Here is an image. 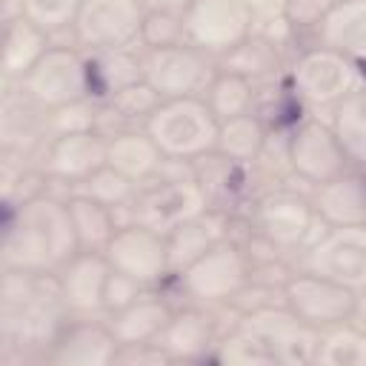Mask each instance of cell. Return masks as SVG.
<instances>
[{
  "mask_svg": "<svg viewBox=\"0 0 366 366\" xmlns=\"http://www.w3.org/2000/svg\"><path fill=\"white\" fill-rule=\"evenodd\" d=\"M80 252L69 203L51 194H29L9 209L3 232V269L57 274Z\"/></svg>",
  "mask_w": 366,
  "mask_h": 366,
  "instance_id": "1",
  "label": "cell"
},
{
  "mask_svg": "<svg viewBox=\"0 0 366 366\" xmlns=\"http://www.w3.org/2000/svg\"><path fill=\"white\" fill-rule=\"evenodd\" d=\"M143 129L160 146L166 160L194 163L197 157L214 152L220 120L203 97H174L163 100L149 114Z\"/></svg>",
  "mask_w": 366,
  "mask_h": 366,
  "instance_id": "2",
  "label": "cell"
},
{
  "mask_svg": "<svg viewBox=\"0 0 366 366\" xmlns=\"http://www.w3.org/2000/svg\"><path fill=\"white\" fill-rule=\"evenodd\" d=\"M289 86L295 97L303 100L306 106L335 109L343 97L363 89L366 83L357 60L317 43L303 54H297V60L289 69Z\"/></svg>",
  "mask_w": 366,
  "mask_h": 366,
  "instance_id": "3",
  "label": "cell"
},
{
  "mask_svg": "<svg viewBox=\"0 0 366 366\" xmlns=\"http://www.w3.org/2000/svg\"><path fill=\"white\" fill-rule=\"evenodd\" d=\"M209 209V197L197 183L194 172L183 174H157L137 186L129 203V220L149 226L160 234H169L180 223L197 217Z\"/></svg>",
  "mask_w": 366,
  "mask_h": 366,
  "instance_id": "4",
  "label": "cell"
},
{
  "mask_svg": "<svg viewBox=\"0 0 366 366\" xmlns=\"http://www.w3.org/2000/svg\"><path fill=\"white\" fill-rule=\"evenodd\" d=\"M20 92L43 112H54L92 97L89 57L77 46H49L20 80Z\"/></svg>",
  "mask_w": 366,
  "mask_h": 366,
  "instance_id": "5",
  "label": "cell"
},
{
  "mask_svg": "<svg viewBox=\"0 0 366 366\" xmlns=\"http://www.w3.org/2000/svg\"><path fill=\"white\" fill-rule=\"evenodd\" d=\"M252 257L243 252L240 243L232 237H223L209 252L194 257L189 266L177 272L180 289L197 300V303H229L237 300V295L252 283Z\"/></svg>",
  "mask_w": 366,
  "mask_h": 366,
  "instance_id": "6",
  "label": "cell"
},
{
  "mask_svg": "<svg viewBox=\"0 0 366 366\" xmlns=\"http://www.w3.org/2000/svg\"><path fill=\"white\" fill-rule=\"evenodd\" d=\"M180 14L186 43L214 60L237 49L257 23V11L249 0H192Z\"/></svg>",
  "mask_w": 366,
  "mask_h": 366,
  "instance_id": "7",
  "label": "cell"
},
{
  "mask_svg": "<svg viewBox=\"0 0 366 366\" xmlns=\"http://www.w3.org/2000/svg\"><path fill=\"white\" fill-rule=\"evenodd\" d=\"M143 80L163 97H203L217 74L214 57L203 54L192 43H174L163 49H143Z\"/></svg>",
  "mask_w": 366,
  "mask_h": 366,
  "instance_id": "8",
  "label": "cell"
},
{
  "mask_svg": "<svg viewBox=\"0 0 366 366\" xmlns=\"http://www.w3.org/2000/svg\"><path fill=\"white\" fill-rule=\"evenodd\" d=\"M317 220L320 217L312 206V197L289 192V189L269 192L257 197L252 206V226L272 252L306 249L315 234Z\"/></svg>",
  "mask_w": 366,
  "mask_h": 366,
  "instance_id": "9",
  "label": "cell"
},
{
  "mask_svg": "<svg viewBox=\"0 0 366 366\" xmlns=\"http://www.w3.org/2000/svg\"><path fill=\"white\" fill-rule=\"evenodd\" d=\"M280 289H283V306L297 320H303L306 326H312L317 332L349 323L355 297H357L355 289H349L332 277H323L317 272H309V269L289 274Z\"/></svg>",
  "mask_w": 366,
  "mask_h": 366,
  "instance_id": "10",
  "label": "cell"
},
{
  "mask_svg": "<svg viewBox=\"0 0 366 366\" xmlns=\"http://www.w3.org/2000/svg\"><path fill=\"white\" fill-rule=\"evenodd\" d=\"M146 6L143 0H83L74 17V40L89 51L129 49L140 43Z\"/></svg>",
  "mask_w": 366,
  "mask_h": 366,
  "instance_id": "11",
  "label": "cell"
},
{
  "mask_svg": "<svg viewBox=\"0 0 366 366\" xmlns=\"http://www.w3.org/2000/svg\"><path fill=\"white\" fill-rule=\"evenodd\" d=\"M303 269L366 292V226H329L306 246Z\"/></svg>",
  "mask_w": 366,
  "mask_h": 366,
  "instance_id": "12",
  "label": "cell"
},
{
  "mask_svg": "<svg viewBox=\"0 0 366 366\" xmlns=\"http://www.w3.org/2000/svg\"><path fill=\"white\" fill-rule=\"evenodd\" d=\"M103 254L112 269L134 277L143 286H154L172 274L166 234H160L149 226H140L134 220L117 226V232L112 234Z\"/></svg>",
  "mask_w": 366,
  "mask_h": 366,
  "instance_id": "13",
  "label": "cell"
},
{
  "mask_svg": "<svg viewBox=\"0 0 366 366\" xmlns=\"http://www.w3.org/2000/svg\"><path fill=\"white\" fill-rule=\"evenodd\" d=\"M286 160L297 177L315 186L337 177L352 166L332 123H323L317 117H306L292 129L286 140Z\"/></svg>",
  "mask_w": 366,
  "mask_h": 366,
  "instance_id": "14",
  "label": "cell"
},
{
  "mask_svg": "<svg viewBox=\"0 0 366 366\" xmlns=\"http://www.w3.org/2000/svg\"><path fill=\"white\" fill-rule=\"evenodd\" d=\"M240 323L269 346L274 363H289V366L315 363L320 332L306 326L303 320H297L286 306H280V309H274V306L252 309V312L243 315Z\"/></svg>",
  "mask_w": 366,
  "mask_h": 366,
  "instance_id": "15",
  "label": "cell"
},
{
  "mask_svg": "<svg viewBox=\"0 0 366 366\" xmlns=\"http://www.w3.org/2000/svg\"><path fill=\"white\" fill-rule=\"evenodd\" d=\"M106 143L109 137L97 129L54 134L43 154V172L49 177L66 183H83L89 174L106 166Z\"/></svg>",
  "mask_w": 366,
  "mask_h": 366,
  "instance_id": "16",
  "label": "cell"
},
{
  "mask_svg": "<svg viewBox=\"0 0 366 366\" xmlns=\"http://www.w3.org/2000/svg\"><path fill=\"white\" fill-rule=\"evenodd\" d=\"M117 355H120V343L112 335L109 323L77 320L60 329L46 357L57 366H106L114 363Z\"/></svg>",
  "mask_w": 366,
  "mask_h": 366,
  "instance_id": "17",
  "label": "cell"
},
{
  "mask_svg": "<svg viewBox=\"0 0 366 366\" xmlns=\"http://www.w3.org/2000/svg\"><path fill=\"white\" fill-rule=\"evenodd\" d=\"M109 272H112V266H109L106 254L92 252V249H80L66 266H60V272L54 277H57V289H60V297L69 306V312H77V315L100 312Z\"/></svg>",
  "mask_w": 366,
  "mask_h": 366,
  "instance_id": "18",
  "label": "cell"
},
{
  "mask_svg": "<svg viewBox=\"0 0 366 366\" xmlns=\"http://www.w3.org/2000/svg\"><path fill=\"white\" fill-rule=\"evenodd\" d=\"M312 206L326 226H366V174L346 169L320 183L312 194Z\"/></svg>",
  "mask_w": 366,
  "mask_h": 366,
  "instance_id": "19",
  "label": "cell"
},
{
  "mask_svg": "<svg viewBox=\"0 0 366 366\" xmlns=\"http://www.w3.org/2000/svg\"><path fill=\"white\" fill-rule=\"evenodd\" d=\"M154 346L169 360H197L206 357L212 346H217L214 320L203 309H177L172 312L169 323L157 335Z\"/></svg>",
  "mask_w": 366,
  "mask_h": 366,
  "instance_id": "20",
  "label": "cell"
},
{
  "mask_svg": "<svg viewBox=\"0 0 366 366\" xmlns=\"http://www.w3.org/2000/svg\"><path fill=\"white\" fill-rule=\"evenodd\" d=\"M172 306L163 295L157 292H143L137 300H132L129 306L117 309L109 315V329L117 337L120 349L123 346H152L157 340V335L163 332V326L172 317Z\"/></svg>",
  "mask_w": 366,
  "mask_h": 366,
  "instance_id": "21",
  "label": "cell"
},
{
  "mask_svg": "<svg viewBox=\"0 0 366 366\" xmlns=\"http://www.w3.org/2000/svg\"><path fill=\"white\" fill-rule=\"evenodd\" d=\"M106 137H109L106 163L112 169H117L120 174H126L137 186L160 174L166 154L160 152V146L152 140V134L143 126L140 129H123V132H114Z\"/></svg>",
  "mask_w": 366,
  "mask_h": 366,
  "instance_id": "22",
  "label": "cell"
},
{
  "mask_svg": "<svg viewBox=\"0 0 366 366\" xmlns=\"http://www.w3.org/2000/svg\"><path fill=\"white\" fill-rule=\"evenodd\" d=\"M223 237H229V214L223 209H214V206H209L197 217H192V220L180 223L177 229H172L166 234L172 274H177L183 266H189L194 257L209 252Z\"/></svg>",
  "mask_w": 366,
  "mask_h": 366,
  "instance_id": "23",
  "label": "cell"
},
{
  "mask_svg": "<svg viewBox=\"0 0 366 366\" xmlns=\"http://www.w3.org/2000/svg\"><path fill=\"white\" fill-rule=\"evenodd\" d=\"M315 31L323 46L366 63V0H335Z\"/></svg>",
  "mask_w": 366,
  "mask_h": 366,
  "instance_id": "24",
  "label": "cell"
},
{
  "mask_svg": "<svg viewBox=\"0 0 366 366\" xmlns=\"http://www.w3.org/2000/svg\"><path fill=\"white\" fill-rule=\"evenodd\" d=\"M249 169L252 166L229 160L217 152H209L192 163V172H194L197 183L203 186L209 206L223 209V212H226V206H234L249 192Z\"/></svg>",
  "mask_w": 366,
  "mask_h": 366,
  "instance_id": "25",
  "label": "cell"
},
{
  "mask_svg": "<svg viewBox=\"0 0 366 366\" xmlns=\"http://www.w3.org/2000/svg\"><path fill=\"white\" fill-rule=\"evenodd\" d=\"M49 34L34 26L29 17L14 14L6 20V37H3V74L6 80H23L29 69L43 57L49 49Z\"/></svg>",
  "mask_w": 366,
  "mask_h": 366,
  "instance_id": "26",
  "label": "cell"
},
{
  "mask_svg": "<svg viewBox=\"0 0 366 366\" xmlns=\"http://www.w3.org/2000/svg\"><path fill=\"white\" fill-rule=\"evenodd\" d=\"M43 132H49V112H43L37 103H31L23 92L6 94L3 117H0L3 149L6 152H26L43 137Z\"/></svg>",
  "mask_w": 366,
  "mask_h": 366,
  "instance_id": "27",
  "label": "cell"
},
{
  "mask_svg": "<svg viewBox=\"0 0 366 366\" xmlns=\"http://www.w3.org/2000/svg\"><path fill=\"white\" fill-rule=\"evenodd\" d=\"M89 71H92V94L112 97L114 92L143 80V60L140 54L129 49H106L89 54Z\"/></svg>",
  "mask_w": 366,
  "mask_h": 366,
  "instance_id": "28",
  "label": "cell"
},
{
  "mask_svg": "<svg viewBox=\"0 0 366 366\" xmlns=\"http://www.w3.org/2000/svg\"><path fill=\"white\" fill-rule=\"evenodd\" d=\"M220 69L226 71H234L252 83H260V80H269L272 74H277L280 69V49H277V40L269 37V34H260L257 29L237 46L232 49L226 57L217 60Z\"/></svg>",
  "mask_w": 366,
  "mask_h": 366,
  "instance_id": "29",
  "label": "cell"
},
{
  "mask_svg": "<svg viewBox=\"0 0 366 366\" xmlns=\"http://www.w3.org/2000/svg\"><path fill=\"white\" fill-rule=\"evenodd\" d=\"M263 149H266V126L254 112L220 120L217 146H214L217 154L237 160V163H246V166H254L260 160Z\"/></svg>",
  "mask_w": 366,
  "mask_h": 366,
  "instance_id": "30",
  "label": "cell"
},
{
  "mask_svg": "<svg viewBox=\"0 0 366 366\" xmlns=\"http://www.w3.org/2000/svg\"><path fill=\"white\" fill-rule=\"evenodd\" d=\"M69 214H71V223H74V232H77V240H80V249H92V252H103L112 240V234L117 232V220H114V209H109L106 203L83 194V192H74L69 200Z\"/></svg>",
  "mask_w": 366,
  "mask_h": 366,
  "instance_id": "31",
  "label": "cell"
},
{
  "mask_svg": "<svg viewBox=\"0 0 366 366\" xmlns=\"http://www.w3.org/2000/svg\"><path fill=\"white\" fill-rule=\"evenodd\" d=\"M332 129L352 166L366 169V86L332 109Z\"/></svg>",
  "mask_w": 366,
  "mask_h": 366,
  "instance_id": "32",
  "label": "cell"
},
{
  "mask_svg": "<svg viewBox=\"0 0 366 366\" xmlns=\"http://www.w3.org/2000/svg\"><path fill=\"white\" fill-rule=\"evenodd\" d=\"M203 100L209 103L217 120H229V117L254 112V83L217 66V74L212 77Z\"/></svg>",
  "mask_w": 366,
  "mask_h": 366,
  "instance_id": "33",
  "label": "cell"
},
{
  "mask_svg": "<svg viewBox=\"0 0 366 366\" xmlns=\"http://www.w3.org/2000/svg\"><path fill=\"white\" fill-rule=\"evenodd\" d=\"M315 363L323 366H366V335L352 323H340L320 332Z\"/></svg>",
  "mask_w": 366,
  "mask_h": 366,
  "instance_id": "34",
  "label": "cell"
},
{
  "mask_svg": "<svg viewBox=\"0 0 366 366\" xmlns=\"http://www.w3.org/2000/svg\"><path fill=\"white\" fill-rule=\"evenodd\" d=\"M214 360H220V363H240V366H274V357H272L269 346L254 332H249L243 323H237L234 332L226 335L217 343Z\"/></svg>",
  "mask_w": 366,
  "mask_h": 366,
  "instance_id": "35",
  "label": "cell"
},
{
  "mask_svg": "<svg viewBox=\"0 0 366 366\" xmlns=\"http://www.w3.org/2000/svg\"><path fill=\"white\" fill-rule=\"evenodd\" d=\"M77 192H83V194H89V197H94V200H100V203H106L109 209L117 212V209H126L132 203V197L137 192V183L106 163L103 169L89 174L83 183H77Z\"/></svg>",
  "mask_w": 366,
  "mask_h": 366,
  "instance_id": "36",
  "label": "cell"
},
{
  "mask_svg": "<svg viewBox=\"0 0 366 366\" xmlns=\"http://www.w3.org/2000/svg\"><path fill=\"white\" fill-rule=\"evenodd\" d=\"M83 0H17V14L29 17L49 37L74 26Z\"/></svg>",
  "mask_w": 366,
  "mask_h": 366,
  "instance_id": "37",
  "label": "cell"
},
{
  "mask_svg": "<svg viewBox=\"0 0 366 366\" xmlns=\"http://www.w3.org/2000/svg\"><path fill=\"white\" fill-rule=\"evenodd\" d=\"M109 109L120 117V120H129V123H146L149 114L163 103V97L146 83V80H137L120 92H114L109 100Z\"/></svg>",
  "mask_w": 366,
  "mask_h": 366,
  "instance_id": "38",
  "label": "cell"
},
{
  "mask_svg": "<svg viewBox=\"0 0 366 366\" xmlns=\"http://www.w3.org/2000/svg\"><path fill=\"white\" fill-rule=\"evenodd\" d=\"M174 43H186L183 14L146 9L143 29H140V46L143 49H163V46H174Z\"/></svg>",
  "mask_w": 366,
  "mask_h": 366,
  "instance_id": "39",
  "label": "cell"
},
{
  "mask_svg": "<svg viewBox=\"0 0 366 366\" xmlns=\"http://www.w3.org/2000/svg\"><path fill=\"white\" fill-rule=\"evenodd\" d=\"M97 112L89 106V100L63 106L49 112V129L51 134H66V132H83V129H97Z\"/></svg>",
  "mask_w": 366,
  "mask_h": 366,
  "instance_id": "40",
  "label": "cell"
},
{
  "mask_svg": "<svg viewBox=\"0 0 366 366\" xmlns=\"http://www.w3.org/2000/svg\"><path fill=\"white\" fill-rule=\"evenodd\" d=\"M149 286H143V283H137L134 277H129V274H123V272H117V269H112L109 272V280H106V289H103V312H117V309H123V306H129L132 300H137L143 292H146Z\"/></svg>",
  "mask_w": 366,
  "mask_h": 366,
  "instance_id": "41",
  "label": "cell"
},
{
  "mask_svg": "<svg viewBox=\"0 0 366 366\" xmlns=\"http://www.w3.org/2000/svg\"><path fill=\"white\" fill-rule=\"evenodd\" d=\"M335 0H283V17L289 26H315L323 20V14L332 9Z\"/></svg>",
  "mask_w": 366,
  "mask_h": 366,
  "instance_id": "42",
  "label": "cell"
},
{
  "mask_svg": "<svg viewBox=\"0 0 366 366\" xmlns=\"http://www.w3.org/2000/svg\"><path fill=\"white\" fill-rule=\"evenodd\" d=\"M349 323H352V326H355L360 335H366V292H357V297H355V309H352Z\"/></svg>",
  "mask_w": 366,
  "mask_h": 366,
  "instance_id": "43",
  "label": "cell"
},
{
  "mask_svg": "<svg viewBox=\"0 0 366 366\" xmlns=\"http://www.w3.org/2000/svg\"><path fill=\"white\" fill-rule=\"evenodd\" d=\"M192 0H143L146 9H157V11H183Z\"/></svg>",
  "mask_w": 366,
  "mask_h": 366,
  "instance_id": "44",
  "label": "cell"
}]
</instances>
